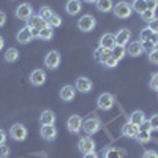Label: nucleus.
<instances>
[{
    "instance_id": "obj_34",
    "label": "nucleus",
    "mask_w": 158,
    "mask_h": 158,
    "mask_svg": "<svg viewBox=\"0 0 158 158\" xmlns=\"http://www.w3.org/2000/svg\"><path fill=\"white\" fill-rule=\"evenodd\" d=\"M141 18H142V21L144 22H150V21H153L156 16H155V11H152V10H146L144 13H141Z\"/></svg>"
},
{
    "instance_id": "obj_28",
    "label": "nucleus",
    "mask_w": 158,
    "mask_h": 158,
    "mask_svg": "<svg viewBox=\"0 0 158 158\" xmlns=\"http://www.w3.org/2000/svg\"><path fill=\"white\" fill-rule=\"evenodd\" d=\"M3 57H5V60H6L8 63H13V62H16V60L19 59V51H18L16 48H10V49H6V52L3 54Z\"/></svg>"
},
{
    "instance_id": "obj_15",
    "label": "nucleus",
    "mask_w": 158,
    "mask_h": 158,
    "mask_svg": "<svg viewBox=\"0 0 158 158\" xmlns=\"http://www.w3.org/2000/svg\"><path fill=\"white\" fill-rule=\"evenodd\" d=\"M65 11L68 13L70 16H76L82 11V3L81 0H68L67 5H65Z\"/></svg>"
},
{
    "instance_id": "obj_3",
    "label": "nucleus",
    "mask_w": 158,
    "mask_h": 158,
    "mask_svg": "<svg viewBox=\"0 0 158 158\" xmlns=\"http://www.w3.org/2000/svg\"><path fill=\"white\" fill-rule=\"evenodd\" d=\"M77 149H79V152H81L82 155H85V153H89V152H95V149H97V142L94 141V138L92 136H82L81 139H79V144H77Z\"/></svg>"
},
{
    "instance_id": "obj_2",
    "label": "nucleus",
    "mask_w": 158,
    "mask_h": 158,
    "mask_svg": "<svg viewBox=\"0 0 158 158\" xmlns=\"http://www.w3.org/2000/svg\"><path fill=\"white\" fill-rule=\"evenodd\" d=\"M95 25H97V19L92 15H84V16L79 18V21H77V29L81 32H84V33L92 32L95 29Z\"/></svg>"
},
{
    "instance_id": "obj_45",
    "label": "nucleus",
    "mask_w": 158,
    "mask_h": 158,
    "mask_svg": "<svg viewBox=\"0 0 158 158\" xmlns=\"http://www.w3.org/2000/svg\"><path fill=\"white\" fill-rule=\"evenodd\" d=\"M150 43H152V44H153L155 48H158V32H153V33H152Z\"/></svg>"
},
{
    "instance_id": "obj_20",
    "label": "nucleus",
    "mask_w": 158,
    "mask_h": 158,
    "mask_svg": "<svg viewBox=\"0 0 158 158\" xmlns=\"http://www.w3.org/2000/svg\"><path fill=\"white\" fill-rule=\"evenodd\" d=\"M16 40H18L21 44H27V43H30L32 40H33V36H32V30H30L29 27L21 29V30L18 32V35H16Z\"/></svg>"
},
{
    "instance_id": "obj_19",
    "label": "nucleus",
    "mask_w": 158,
    "mask_h": 158,
    "mask_svg": "<svg viewBox=\"0 0 158 158\" xmlns=\"http://www.w3.org/2000/svg\"><path fill=\"white\" fill-rule=\"evenodd\" d=\"M138 131H139V127L133 125L131 122H127L123 127H122V136L128 138V139H135L136 135H138Z\"/></svg>"
},
{
    "instance_id": "obj_8",
    "label": "nucleus",
    "mask_w": 158,
    "mask_h": 158,
    "mask_svg": "<svg viewBox=\"0 0 158 158\" xmlns=\"http://www.w3.org/2000/svg\"><path fill=\"white\" fill-rule=\"evenodd\" d=\"M32 16H33V6H32L30 3H21V5L16 8V18H18V19L27 22Z\"/></svg>"
},
{
    "instance_id": "obj_25",
    "label": "nucleus",
    "mask_w": 158,
    "mask_h": 158,
    "mask_svg": "<svg viewBox=\"0 0 158 158\" xmlns=\"http://www.w3.org/2000/svg\"><path fill=\"white\" fill-rule=\"evenodd\" d=\"M95 5H97L98 11H101V13H109V11H112V8H114L112 0H97Z\"/></svg>"
},
{
    "instance_id": "obj_31",
    "label": "nucleus",
    "mask_w": 158,
    "mask_h": 158,
    "mask_svg": "<svg viewBox=\"0 0 158 158\" xmlns=\"http://www.w3.org/2000/svg\"><path fill=\"white\" fill-rule=\"evenodd\" d=\"M48 25H49V27H52V29L60 27V25H62V18L57 15V13H54V15L48 19Z\"/></svg>"
},
{
    "instance_id": "obj_26",
    "label": "nucleus",
    "mask_w": 158,
    "mask_h": 158,
    "mask_svg": "<svg viewBox=\"0 0 158 158\" xmlns=\"http://www.w3.org/2000/svg\"><path fill=\"white\" fill-rule=\"evenodd\" d=\"M111 52H112V57H114L117 62H120V60L127 56V49H125V46H118V44H115V46L111 49Z\"/></svg>"
},
{
    "instance_id": "obj_23",
    "label": "nucleus",
    "mask_w": 158,
    "mask_h": 158,
    "mask_svg": "<svg viewBox=\"0 0 158 158\" xmlns=\"http://www.w3.org/2000/svg\"><path fill=\"white\" fill-rule=\"evenodd\" d=\"M115 46V35L114 33H104L100 38V48H106V49H112Z\"/></svg>"
},
{
    "instance_id": "obj_9",
    "label": "nucleus",
    "mask_w": 158,
    "mask_h": 158,
    "mask_svg": "<svg viewBox=\"0 0 158 158\" xmlns=\"http://www.w3.org/2000/svg\"><path fill=\"white\" fill-rule=\"evenodd\" d=\"M82 122H84V118L81 115H77V114L68 117V120H67L68 131H70V133H79V131L82 130Z\"/></svg>"
},
{
    "instance_id": "obj_14",
    "label": "nucleus",
    "mask_w": 158,
    "mask_h": 158,
    "mask_svg": "<svg viewBox=\"0 0 158 158\" xmlns=\"http://www.w3.org/2000/svg\"><path fill=\"white\" fill-rule=\"evenodd\" d=\"M59 95H60V100L70 103V101H73L74 97H76V87H74V85H63V87L60 89V94H59Z\"/></svg>"
},
{
    "instance_id": "obj_42",
    "label": "nucleus",
    "mask_w": 158,
    "mask_h": 158,
    "mask_svg": "<svg viewBox=\"0 0 158 158\" xmlns=\"http://www.w3.org/2000/svg\"><path fill=\"white\" fill-rule=\"evenodd\" d=\"M142 48H144V52H147V54H149V52L150 51H153L155 49V46L150 43V41H146V43H142Z\"/></svg>"
},
{
    "instance_id": "obj_13",
    "label": "nucleus",
    "mask_w": 158,
    "mask_h": 158,
    "mask_svg": "<svg viewBox=\"0 0 158 158\" xmlns=\"http://www.w3.org/2000/svg\"><path fill=\"white\" fill-rule=\"evenodd\" d=\"M27 27L29 29H36V30H43L44 27H48V21H44L40 15H33L27 21Z\"/></svg>"
},
{
    "instance_id": "obj_30",
    "label": "nucleus",
    "mask_w": 158,
    "mask_h": 158,
    "mask_svg": "<svg viewBox=\"0 0 158 158\" xmlns=\"http://www.w3.org/2000/svg\"><path fill=\"white\" fill-rule=\"evenodd\" d=\"M52 36H54V32H52V27H44L43 30H40V40H43V41H49V40H52Z\"/></svg>"
},
{
    "instance_id": "obj_43",
    "label": "nucleus",
    "mask_w": 158,
    "mask_h": 158,
    "mask_svg": "<svg viewBox=\"0 0 158 158\" xmlns=\"http://www.w3.org/2000/svg\"><path fill=\"white\" fill-rule=\"evenodd\" d=\"M146 3H147V10H152V11H155V10L158 8V3L155 2V0H146Z\"/></svg>"
},
{
    "instance_id": "obj_4",
    "label": "nucleus",
    "mask_w": 158,
    "mask_h": 158,
    "mask_svg": "<svg viewBox=\"0 0 158 158\" xmlns=\"http://www.w3.org/2000/svg\"><path fill=\"white\" fill-rule=\"evenodd\" d=\"M60 62H62V57L59 51H49L44 57V65L48 70H57Z\"/></svg>"
},
{
    "instance_id": "obj_48",
    "label": "nucleus",
    "mask_w": 158,
    "mask_h": 158,
    "mask_svg": "<svg viewBox=\"0 0 158 158\" xmlns=\"http://www.w3.org/2000/svg\"><path fill=\"white\" fill-rule=\"evenodd\" d=\"M5 141H6V133L3 130H0V144H5Z\"/></svg>"
},
{
    "instance_id": "obj_7",
    "label": "nucleus",
    "mask_w": 158,
    "mask_h": 158,
    "mask_svg": "<svg viewBox=\"0 0 158 158\" xmlns=\"http://www.w3.org/2000/svg\"><path fill=\"white\" fill-rule=\"evenodd\" d=\"M10 136H11V139H15L18 142L25 141V138H27V128L22 123H15L10 128Z\"/></svg>"
},
{
    "instance_id": "obj_17",
    "label": "nucleus",
    "mask_w": 158,
    "mask_h": 158,
    "mask_svg": "<svg viewBox=\"0 0 158 158\" xmlns=\"http://www.w3.org/2000/svg\"><path fill=\"white\" fill-rule=\"evenodd\" d=\"M103 158H125V150L114 146H108L103 150Z\"/></svg>"
},
{
    "instance_id": "obj_40",
    "label": "nucleus",
    "mask_w": 158,
    "mask_h": 158,
    "mask_svg": "<svg viewBox=\"0 0 158 158\" xmlns=\"http://www.w3.org/2000/svg\"><path fill=\"white\" fill-rule=\"evenodd\" d=\"M142 158H158V152L156 150H146Z\"/></svg>"
},
{
    "instance_id": "obj_6",
    "label": "nucleus",
    "mask_w": 158,
    "mask_h": 158,
    "mask_svg": "<svg viewBox=\"0 0 158 158\" xmlns=\"http://www.w3.org/2000/svg\"><path fill=\"white\" fill-rule=\"evenodd\" d=\"M114 103H115V98L112 94H101L97 100V104H98V109L101 111H111L112 106H114Z\"/></svg>"
},
{
    "instance_id": "obj_27",
    "label": "nucleus",
    "mask_w": 158,
    "mask_h": 158,
    "mask_svg": "<svg viewBox=\"0 0 158 158\" xmlns=\"http://www.w3.org/2000/svg\"><path fill=\"white\" fill-rule=\"evenodd\" d=\"M130 5H131V10H133L135 13H138V15H141V13H144V11L147 10L146 0H133Z\"/></svg>"
},
{
    "instance_id": "obj_50",
    "label": "nucleus",
    "mask_w": 158,
    "mask_h": 158,
    "mask_svg": "<svg viewBox=\"0 0 158 158\" xmlns=\"http://www.w3.org/2000/svg\"><path fill=\"white\" fill-rule=\"evenodd\" d=\"M3 46H5V41H3V38H2V36H0V51H2V49H3Z\"/></svg>"
},
{
    "instance_id": "obj_41",
    "label": "nucleus",
    "mask_w": 158,
    "mask_h": 158,
    "mask_svg": "<svg viewBox=\"0 0 158 158\" xmlns=\"http://www.w3.org/2000/svg\"><path fill=\"white\" fill-rule=\"evenodd\" d=\"M147 27H149L152 32H158V18H155L153 21H150Z\"/></svg>"
},
{
    "instance_id": "obj_11",
    "label": "nucleus",
    "mask_w": 158,
    "mask_h": 158,
    "mask_svg": "<svg viewBox=\"0 0 158 158\" xmlns=\"http://www.w3.org/2000/svg\"><path fill=\"white\" fill-rule=\"evenodd\" d=\"M29 81L35 87H41L46 82V71L44 70H33L29 76Z\"/></svg>"
},
{
    "instance_id": "obj_49",
    "label": "nucleus",
    "mask_w": 158,
    "mask_h": 158,
    "mask_svg": "<svg viewBox=\"0 0 158 158\" xmlns=\"http://www.w3.org/2000/svg\"><path fill=\"white\" fill-rule=\"evenodd\" d=\"M32 30V36L33 38H38L40 36V30H36V29H30Z\"/></svg>"
},
{
    "instance_id": "obj_32",
    "label": "nucleus",
    "mask_w": 158,
    "mask_h": 158,
    "mask_svg": "<svg viewBox=\"0 0 158 158\" xmlns=\"http://www.w3.org/2000/svg\"><path fill=\"white\" fill-rule=\"evenodd\" d=\"M152 30L149 29V27H146V29H142L141 30V33H139V41L141 43H146V41H150V38H152Z\"/></svg>"
},
{
    "instance_id": "obj_39",
    "label": "nucleus",
    "mask_w": 158,
    "mask_h": 158,
    "mask_svg": "<svg viewBox=\"0 0 158 158\" xmlns=\"http://www.w3.org/2000/svg\"><path fill=\"white\" fill-rule=\"evenodd\" d=\"M117 63H118V62H117V60H115V59L111 56L106 62H104V67H106V68H115V67H117Z\"/></svg>"
},
{
    "instance_id": "obj_51",
    "label": "nucleus",
    "mask_w": 158,
    "mask_h": 158,
    "mask_svg": "<svg viewBox=\"0 0 158 158\" xmlns=\"http://www.w3.org/2000/svg\"><path fill=\"white\" fill-rule=\"evenodd\" d=\"M85 3H97V0H84Z\"/></svg>"
},
{
    "instance_id": "obj_16",
    "label": "nucleus",
    "mask_w": 158,
    "mask_h": 158,
    "mask_svg": "<svg viewBox=\"0 0 158 158\" xmlns=\"http://www.w3.org/2000/svg\"><path fill=\"white\" fill-rule=\"evenodd\" d=\"M131 40V30L130 29H120L115 33V44L127 46V43Z\"/></svg>"
},
{
    "instance_id": "obj_52",
    "label": "nucleus",
    "mask_w": 158,
    "mask_h": 158,
    "mask_svg": "<svg viewBox=\"0 0 158 158\" xmlns=\"http://www.w3.org/2000/svg\"><path fill=\"white\" fill-rule=\"evenodd\" d=\"M155 2H156V3H158V0H155Z\"/></svg>"
},
{
    "instance_id": "obj_37",
    "label": "nucleus",
    "mask_w": 158,
    "mask_h": 158,
    "mask_svg": "<svg viewBox=\"0 0 158 158\" xmlns=\"http://www.w3.org/2000/svg\"><path fill=\"white\" fill-rule=\"evenodd\" d=\"M149 123H150L152 131H158V114H153V115L149 118Z\"/></svg>"
},
{
    "instance_id": "obj_18",
    "label": "nucleus",
    "mask_w": 158,
    "mask_h": 158,
    "mask_svg": "<svg viewBox=\"0 0 158 158\" xmlns=\"http://www.w3.org/2000/svg\"><path fill=\"white\" fill-rule=\"evenodd\" d=\"M127 54L131 56V57H139V56H142V54H144L142 43H141V41H131V43H128Z\"/></svg>"
},
{
    "instance_id": "obj_21",
    "label": "nucleus",
    "mask_w": 158,
    "mask_h": 158,
    "mask_svg": "<svg viewBox=\"0 0 158 158\" xmlns=\"http://www.w3.org/2000/svg\"><path fill=\"white\" fill-rule=\"evenodd\" d=\"M40 122H41V125H56V114H54V111L44 109L41 112V115H40Z\"/></svg>"
},
{
    "instance_id": "obj_24",
    "label": "nucleus",
    "mask_w": 158,
    "mask_h": 158,
    "mask_svg": "<svg viewBox=\"0 0 158 158\" xmlns=\"http://www.w3.org/2000/svg\"><path fill=\"white\" fill-rule=\"evenodd\" d=\"M147 118H146V114H144V111H139V109H136V111H133L130 114V118H128V122H131L133 125H136V127H139L142 122H146Z\"/></svg>"
},
{
    "instance_id": "obj_22",
    "label": "nucleus",
    "mask_w": 158,
    "mask_h": 158,
    "mask_svg": "<svg viewBox=\"0 0 158 158\" xmlns=\"http://www.w3.org/2000/svg\"><path fill=\"white\" fill-rule=\"evenodd\" d=\"M111 56H112L111 49H106V48H100L98 46V49L95 51V60L98 63H101V65H104V62H106Z\"/></svg>"
},
{
    "instance_id": "obj_47",
    "label": "nucleus",
    "mask_w": 158,
    "mask_h": 158,
    "mask_svg": "<svg viewBox=\"0 0 158 158\" xmlns=\"http://www.w3.org/2000/svg\"><path fill=\"white\" fill-rule=\"evenodd\" d=\"M82 158H100V156H98L97 152H89V153H85Z\"/></svg>"
},
{
    "instance_id": "obj_33",
    "label": "nucleus",
    "mask_w": 158,
    "mask_h": 158,
    "mask_svg": "<svg viewBox=\"0 0 158 158\" xmlns=\"http://www.w3.org/2000/svg\"><path fill=\"white\" fill-rule=\"evenodd\" d=\"M38 15L41 16L44 21H48L52 15H54V11L51 10V6H41V8H40V13H38Z\"/></svg>"
},
{
    "instance_id": "obj_5",
    "label": "nucleus",
    "mask_w": 158,
    "mask_h": 158,
    "mask_svg": "<svg viewBox=\"0 0 158 158\" xmlns=\"http://www.w3.org/2000/svg\"><path fill=\"white\" fill-rule=\"evenodd\" d=\"M112 10H114V16L118 18V19H128L131 16V13H133L131 5L127 3V2H118Z\"/></svg>"
},
{
    "instance_id": "obj_10",
    "label": "nucleus",
    "mask_w": 158,
    "mask_h": 158,
    "mask_svg": "<svg viewBox=\"0 0 158 158\" xmlns=\"http://www.w3.org/2000/svg\"><path fill=\"white\" fill-rule=\"evenodd\" d=\"M92 89H94V82H92L87 76H79L76 79V90L77 92H81V94H89Z\"/></svg>"
},
{
    "instance_id": "obj_1",
    "label": "nucleus",
    "mask_w": 158,
    "mask_h": 158,
    "mask_svg": "<svg viewBox=\"0 0 158 158\" xmlns=\"http://www.w3.org/2000/svg\"><path fill=\"white\" fill-rule=\"evenodd\" d=\"M101 128V122L98 117H87L82 122V130L85 131L87 136H94L95 133H98Z\"/></svg>"
},
{
    "instance_id": "obj_12",
    "label": "nucleus",
    "mask_w": 158,
    "mask_h": 158,
    "mask_svg": "<svg viewBox=\"0 0 158 158\" xmlns=\"http://www.w3.org/2000/svg\"><path fill=\"white\" fill-rule=\"evenodd\" d=\"M40 135H41V138L44 141H54L57 138V128L56 125H41V128H40Z\"/></svg>"
},
{
    "instance_id": "obj_29",
    "label": "nucleus",
    "mask_w": 158,
    "mask_h": 158,
    "mask_svg": "<svg viewBox=\"0 0 158 158\" xmlns=\"http://www.w3.org/2000/svg\"><path fill=\"white\" fill-rule=\"evenodd\" d=\"M135 139H136L139 144H147V142H150V139H152V133H150V131H142V130H139Z\"/></svg>"
},
{
    "instance_id": "obj_44",
    "label": "nucleus",
    "mask_w": 158,
    "mask_h": 158,
    "mask_svg": "<svg viewBox=\"0 0 158 158\" xmlns=\"http://www.w3.org/2000/svg\"><path fill=\"white\" fill-rule=\"evenodd\" d=\"M139 130H142V131H150V133H152V128H150V123H149V120L142 122V123L139 125Z\"/></svg>"
},
{
    "instance_id": "obj_35",
    "label": "nucleus",
    "mask_w": 158,
    "mask_h": 158,
    "mask_svg": "<svg viewBox=\"0 0 158 158\" xmlns=\"http://www.w3.org/2000/svg\"><path fill=\"white\" fill-rule=\"evenodd\" d=\"M149 62L153 65H158V48H155L153 51L149 52Z\"/></svg>"
},
{
    "instance_id": "obj_38",
    "label": "nucleus",
    "mask_w": 158,
    "mask_h": 158,
    "mask_svg": "<svg viewBox=\"0 0 158 158\" xmlns=\"http://www.w3.org/2000/svg\"><path fill=\"white\" fill-rule=\"evenodd\" d=\"M150 87H152V90L158 92V73H153L150 76Z\"/></svg>"
},
{
    "instance_id": "obj_46",
    "label": "nucleus",
    "mask_w": 158,
    "mask_h": 158,
    "mask_svg": "<svg viewBox=\"0 0 158 158\" xmlns=\"http://www.w3.org/2000/svg\"><path fill=\"white\" fill-rule=\"evenodd\" d=\"M5 24H6V15L3 11H0V27H3Z\"/></svg>"
},
{
    "instance_id": "obj_36",
    "label": "nucleus",
    "mask_w": 158,
    "mask_h": 158,
    "mask_svg": "<svg viewBox=\"0 0 158 158\" xmlns=\"http://www.w3.org/2000/svg\"><path fill=\"white\" fill-rule=\"evenodd\" d=\"M10 153H11V150L6 144H0V158H8Z\"/></svg>"
}]
</instances>
